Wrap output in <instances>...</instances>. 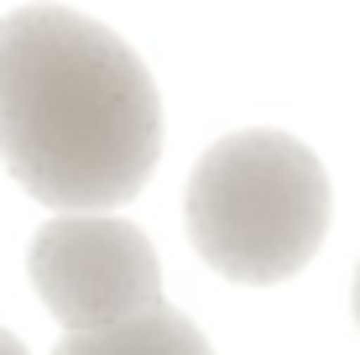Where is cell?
<instances>
[{"label":"cell","instance_id":"cell-1","mask_svg":"<svg viewBox=\"0 0 360 355\" xmlns=\"http://www.w3.org/2000/svg\"><path fill=\"white\" fill-rule=\"evenodd\" d=\"M162 152V100L110 27L63 6L0 21V157L58 214L115 209Z\"/></svg>","mask_w":360,"mask_h":355},{"label":"cell","instance_id":"cell-2","mask_svg":"<svg viewBox=\"0 0 360 355\" xmlns=\"http://www.w3.org/2000/svg\"><path fill=\"white\" fill-rule=\"evenodd\" d=\"M188 235L219 277L245 288L297 277L329 230V178L282 131H235L188 178Z\"/></svg>","mask_w":360,"mask_h":355},{"label":"cell","instance_id":"cell-3","mask_svg":"<svg viewBox=\"0 0 360 355\" xmlns=\"http://www.w3.org/2000/svg\"><path fill=\"white\" fill-rule=\"evenodd\" d=\"M27 272L68 335L115 329L162 303V262L152 240L110 209H73L32 235Z\"/></svg>","mask_w":360,"mask_h":355},{"label":"cell","instance_id":"cell-4","mask_svg":"<svg viewBox=\"0 0 360 355\" xmlns=\"http://www.w3.org/2000/svg\"><path fill=\"white\" fill-rule=\"evenodd\" d=\"M53 355H214V350L188 314H178L172 303H157V309L136 314L115 329L68 335Z\"/></svg>","mask_w":360,"mask_h":355},{"label":"cell","instance_id":"cell-5","mask_svg":"<svg viewBox=\"0 0 360 355\" xmlns=\"http://www.w3.org/2000/svg\"><path fill=\"white\" fill-rule=\"evenodd\" d=\"M0 355H27V345H21L11 329H0Z\"/></svg>","mask_w":360,"mask_h":355},{"label":"cell","instance_id":"cell-6","mask_svg":"<svg viewBox=\"0 0 360 355\" xmlns=\"http://www.w3.org/2000/svg\"><path fill=\"white\" fill-rule=\"evenodd\" d=\"M355 324H360V272H355Z\"/></svg>","mask_w":360,"mask_h":355}]
</instances>
